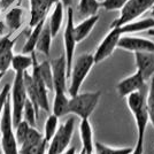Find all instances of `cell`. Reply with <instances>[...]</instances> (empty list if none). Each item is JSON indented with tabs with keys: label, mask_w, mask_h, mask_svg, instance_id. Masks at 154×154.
Instances as JSON below:
<instances>
[{
	"label": "cell",
	"mask_w": 154,
	"mask_h": 154,
	"mask_svg": "<svg viewBox=\"0 0 154 154\" xmlns=\"http://www.w3.org/2000/svg\"><path fill=\"white\" fill-rule=\"evenodd\" d=\"M134 54L137 70L147 82L154 76V52H137Z\"/></svg>",
	"instance_id": "16"
},
{
	"label": "cell",
	"mask_w": 154,
	"mask_h": 154,
	"mask_svg": "<svg viewBox=\"0 0 154 154\" xmlns=\"http://www.w3.org/2000/svg\"><path fill=\"white\" fill-rule=\"evenodd\" d=\"M153 5L154 0H128L120 11V16L112 22L110 28L121 26L130 21L139 19L148 9H151Z\"/></svg>",
	"instance_id": "7"
},
{
	"label": "cell",
	"mask_w": 154,
	"mask_h": 154,
	"mask_svg": "<svg viewBox=\"0 0 154 154\" xmlns=\"http://www.w3.org/2000/svg\"><path fill=\"white\" fill-rule=\"evenodd\" d=\"M0 136L2 154H19V145L14 135V125L12 119V106L9 98L6 101L0 117Z\"/></svg>",
	"instance_id": "3"
},
{
	"label": "cell",
	"mask_w": 154,
	"mask_h": 154,
	"mask_svg": "<svg viewBox=\"0 0 154 154\" xmlns=\"http://www.w3.org/2000/svg\"><path fill=\"white\" fill-rule=\"evenodd\" d=\"M30 128H31V125L26 122V121H24L23 119L20 121V123L14 127V135H15V139H16V143H17L19 146L26 138Z\"/></svg>",
	"instance_id": "33"
},
{
	"label": "cell",
	"mask_w": 154,
	"mask_h": 154,
	"mask_svg": "<svg viewBox=\"0 0 154 154\" xmlns=\"http://www.w3.org/2000/svg\"><path fill=\"white\" fill-rule=\"evenodd\" d=\"M14 32H9L8 35H2L0 37V72H6L12 63V59L14 55V45L16 39L12 38Z\"/></svg>",
	"instance_id": "14"
},
{
	"label": "cell",
	"mask_w": 154,
	"mask_h": 154,
	"mask_svg": "<svg viewBox=\"0 0 154 154\" xmlns=\"http://www.w3.org/2000/svg\"><path fill=\"white\" fill-rule=\"evenodd\" d=\"M146 84V81L138 70H136L132 75L121 79L116 85V92L121 98H125L130 93L140 91Z\"/></svg>",
	"instance_id": "13"
},
{
	"label": "cell",
	"mask_w": 154,
	"mask_h": 154,
	"mask_svg": "<svg viewBox=\"0 0 154 154\" xmlns=\"http://www.w3.org/2000/svg\"><path fill=\"white\" fill-rule=\"evenodd\" d=\"M151 16L154 19V5L152 7H151Z\"/></svg>",
	"instance_id": "43"
},
{
	"label": "cell",
	"mask_w": 154,
	"mask_h": 154,
	"mask_svg": "<svg viewBox=\"0 0 154 154\" xmlns=\"http://www.w3.org/2000/svg\"><path fill=\"white\" fill-rule=\"evenodd\" d=\"M58 128H59V117L57 115H54V114H50L45 121L44 134H43L44 140L46 143H48L53 138V136L55 135Z\"/></svg>",
	"instance_id": "30"
},
{
	"label": "cell",
	"mask_w": 154,
	"mask_h": 154,
	"mask_svg": "<svg viewBox=\"0 0 154 154\" xmlns=\"http://www.w3.org/2000/svg\"><path fill=\"white\" fill-rule=\"evenodd\" d=\"M93 66H94V60H93V54L91 53H83L76 59H74L68 78L70 79V83L68 86L69 97L75 96L81 91L84 81L89 76Z\"/></svg>",
	"instance_id": "1"
},
{
	"label": "cell",
	"mask_w": 154,
	"mask_h": 154,
	"mask_svg": "<svg viewBox=\"0 0 154 154\" xmlns=\"http://www.w3.org/2000/svg\"><path fill=\"white\" fill-rule=\"evenodd\" d=\"M145 103H146L148 123H151L154 129V77L151 78V84L148 88L147 96L145 97Z\"/></svg>",
	"instance_id": "32"
},
{
	"label": "cell",
	"mask_w": 154,
	"mask_h": 154,
	"mask_svg": "<svg viewBox=\"0 0 154 154\" xmlns=\"http://www.w3.org/2000/svg\"><path fill=\"white\" fill-rule=\"evenodd\" d=\"M127 98V105L129 110L134 115L137 127V137L145 138V132L147 129L148 116L146 110V103H145V96L140 91H136L130 93Z\"/></svg>",
	"instance_id": "4"
},
{
	"label": "cell",
	"mask_w": 154,
	"mask_h": 154,
	"mask_svg": "<svg viewBox=\"0 0 154 154\" xmlns=\"http://www.w3.org/2000/svg\"><path fill=\"white\" fill-rule=\"evenodd\" d=\"M5 74H6V72H0V82H1V79H2V77L5 76Z\"/></svg>",
	"instance_id": "44"
},
{
	"label": "cell",
	"mask_w": 154,
	"mask_h": 154,
	"mask_svg": "<svg viewBox=\"0 0 154 154\" xmlns=\"http://www.w3.org/2000/svg\"><path fill=\"white\" fill-rule=\"evenodd\" d=\"M75 129L74 117L68 119L62 124H59V128L51 140L47 143L46 154H62L64 153L70 144Z\"/></svg>",
	"instance_id": "5"
},
{
	"label": "cell",
	"mask_w": 154,
	"mask_h": 154,
	"mask_svg": "<svg viewBox=\"0 0 154 154\" xmlns=\"http://www.w3.org/2000/svg\"><path fill=\"white\" fill-rule=\"evenodd\" d=\"M4 30H5V22L0 21V36L4 35Z\"/></svg>",
	"instance_id": "41"
},
{
	"label": "cell",
	"mask_w": 154,
	"mask_h": 154,
	"mask_svg": "<svg viewBox=\"0 0 154 154\" xmlns=\"http://www.w3.org/2000/svg\"><path fill=\"white\" fill-rule=\"evenodd\" d=\"M23 21V9L22 7H12L5 15V24H6L12 32H15L22 26Z\"/></svg>",
	"instance_id": "24"
},
{
	"label": "cell",
	"mask_w": 154,
	"mask_h": 154,
	"mask_svg": "<svg viewBox=\"0 0 154 154\" xmlns=\"http://www.w3.org/2000/svg\"><path fill=\"white\" fill-rule=\"evenodd\" d=\"M44 143L43 134H40L35 127H31L24 141L19 146V154H35Z\"/></svg>",
	"instance_id": "17"
},
{
	"label": "cell",
	"mask_w": 154,
	"mask_h": 154,
	"mask_svg": "<svg viewBox=\"0 0 154 154\" xmlns=\"http://www.w3.org/2000/svg\"><path fill=\"white\" fill-rule=\"evenodd\" d=\"M22 119L26 121L31 127H35L37 120H38V110L35 108L33 103L29 99H26V103H24L23 112H22Z\"/></svg>",
	"instance_id": "31"
},
{
	"label": "cell",
	"mask_w": 154,
	"mask_h": 154,
	"mask_svg": "<svg viewBox=\"0 0 154 154\" xmlns=\"http://www.w3.org/2000/svg\"><path fill=\"white\" fill-rule=\"evenodd\" d=\"M32 66V57L31 54H14L12 59L11 67L15 72H24L28 71Z\"/></svg>",
	"instance_id": "27"
},
{
	"label": "cell",
	"mask_w": 154,
	"mask_h": 154,
	"mask_svg": "<svg viewBox=\"0 0 154 154\" xmlns=\"http://www.w3.org/2000/svg\"><path fill=\"white\" fill-rule=\"evenodd\" d=\"M79 154H86V152H85V151H84L83 148H82V151H81V152H79Z\"/></svg>",
	"instance_id": "45"
},
{
	"label": "cell",
	"mask_w": 154,
	"mask_h": 154,
	"mask_svg": "<svg viewBox=\"0 0 154 154\" xmlns=\"http://www.w3.org/2000/svg\"><path fill=\"white\" fill-rule=\"evenodd\" d=\"M131 154H144V138L143 137H137V143L135 147L132 148Z\"/></svg>",
	"instance_id": "36"
},
{
	"label": "cell",
	"mask_w": 154,
	"mask_h": 154,
	"mask_svg": "<svg viewBox=\"0 0 154 154\" xmlns=\"http://www.w3.org/2000/svg\"><path fill=\"white\" fill-rule=\"evenodd\" d=\"M46 20H43L40 21L38 24H36L35 26L31 28V31L29 33L28 38H26L24 45L22 47V53L23 54H31L32 52H35L36 50V44H37V40H38V37L40 35V31L43 29V26L45 24Z\"/></svg>",
	"instance_id": "25"
},
{
	"label": "cell",
	"mask_w": 154,
	"mask_h": 154,
	"mask_svg": "<svg viewBox=\"0 0 154 154\" xmlns=\"http://www.w3.org/2000/svg\"><path fill=\"white\" fill-rule=\"evenodd\" d=\"M62 154H76V148L75 147H70V148H68L64 153Z\"/></svg>",
	"instance_id": "40"
},
{
	"label": "cell",
	"mask_w": 154,
	"mask_h": 154,
	"mask_svg": "<svg viewBox=\"0 0 154 154\" xmlns=\"http://www.w3.org/2000/svg\"><path fill=\"white\" fill-rule=\"evenodd\" d=\"M79 136L82 140V148L86 154H94V140H93V128L90 119H82L79 123Z\"/></svg>",
	"instance_id": "18"
},
{
	"label": "cell",
	"mask_w": 154,
	"mask_h": 154,
	"mask_svg": "<svg viewBox=\"0 0 154 154\" xmlns=\"http://www.w3.org/2000/svg\"><path fill=\"white\" fill-rule=\"evenodd\" d=\"M30 1V21L29 26L32 28L38 24L40 21L46 20L55 2L59 0H29Z\"/></svg>",
	"instance_id": "15"
},
{
	"label": "cell",
	"mask_w": 154,
	"mask_h": 154,
	"mask_svg": "<svg viewBox=\"0 0 154 154\" xmlns=\"http://www.w3.org/2000/svg\"><path fill=\"white\" fill-rule=\"evenodd\" d=\"M98 21H99V14H96L93 16L83 19V21H81L78 24L74 26V33H75L77 44L89 37V35L96 26Z\"/></svg>",
	"instance_id": "19"
},
{
	"label": "cell",
	"mask_w": 154,
	"mask_h": 154,
	"mask_svg": "<svg viewBox=\"0 0 154 154\" xmlns=\"http://www.w3.org/2000/svg\"><path fill=\"white\" fill-rule=\"evenodd\" d=\"M26 99L28 97L23 82V72H15L13 84L11 85V106L14 127L17 125L22 120V112Z\"/></svg>",
	"instance_id": "6"
},
{
	"label": "cell",
	"mask_w": 154,
	"mask_h": 154,
	"mask_svg": "<svg viewBox=\"0 0 154 154\" xmlns=\"http://www.w3.org/2000/svg\"><path fill=\"white\" fill-rule=\"evenodd\" d=\"M17 0H0V12L6 11L7 8L12 6L13 4H15Z\"/></svg>",
	"instance_id": "37"
},
{
	"label": "cell",
	"mask_w": 154,
	"mask_h": 154,
	"mask_svg": "<svg viewBox=\"0 0 154 154\" xmlns=\"http://www.w3.org/2000/svg\"><path fill=\"white\" fill-rule=\"evenodd\" d=\"M122 36V32L120 30L119 26H114L110 28L108 33L103 38L100 42V44L98 45L96 52L93 53V60H94V64H98L100 62L105 61L106 59H108L113 53L117 48V44L119 40Z\"/></svg>",
	"instance_id": "9"
},
{
	"label": "cell",
	"mask_w": 154,
	"mask_h": 154,
	"mask_svg": "<svg viewBox=\"0 0 154 154\" xmlns=\"http://www.w3.org/2000/svg\"><path fill=\"white\" fill-rule=\"evenodd\" d=\"M68 103H69V97H68L67 92H54V100H53V105H52V114L57 115L59 119L69 114Z\"/></svg>",
	"instance_id": "22"
},
{
	"label": "cell",
	"mask_w": 154,
	"mask_h": 154,
	"mask_svg": "<svg viewBox=\"0 0 154 154\" xmlns=\"http://www.w3.org/2000/svg\"><path fill=\"white\" fill-rule=\"evenodd\" d=\"M131 152H132V147H113L99 141L94 143L96 154H131Z\"/></svg>",
	"instance_id": "29"
},
{
	"label": "cell",
	"mask_w": 154,
	"mask_h": 154,
	"mask_svg": "<svg viewBox=\"0 0 154 154\" xmlns=\"http://www.w3.org/2000/svg\"><path fill=\"white\" fill-rule=\"evenodd\" d=\"M122 35H130V33H136V32L147 31L149 29L154 28V19L146 17V19H137L134 21H130L128 23L119 26Z\"/></svg>",
	"instance_id": "20"
},
{
	"label": "cell",
	"mask_w": 154,
	"mask_h": 154,
	"mask_svg": "<svg viewBox=\"0 0 154 154\" xmlns=\"http://www.w3.org/2000/svg\"><path fill=\"white\" fill-rule=\"evenodd\" d=\"M53 75V91L54 92H67L68 93V76H67V63L64 54L50 61Z\"/></svg>",
	"instance_id": "12"
},
{
	"label": "cell",
	"mask_w": 154,
	"mask_h": 154,
	"mask_svg": "<svg viewBox=\"0 0 154 154\" xmlns=\"http://www.w3.org/2000/svg\"><path fill=\"white\" fill-rule=\"evenodd\" d=\"M38 71L43 82L47 88V90L53 91V75H52L51 62L48 60H44L42 62H38Z\"/></svg>",
	"instance_id": "28"
},
{
	"label": "cell",
	"mask_w": 154,
	"mask_h": 154,
	"mask_svg": "<svg viewBox=\"0 0 154 154\" xmlns=\"http://www.w3.org/2000/svg\"><path fill=\"white\" fill-rule=\"evenodd\" d=\"M32 57V66H31V77L35 83L36 88V93H37V103H38L39 109H43L47 113H50L51 107H50V101H48V90L44 84L42 77L39 75L38 71V60L36 55V51L31 53Z\"/></svg>",
	"instance_id": "10"
},
{
	"label": "cell",
	"mask_w": 154,
	"mask_h": 154,
	"mask_svg": "<svg viewBox=\"0 0 154 154\" xmlns=\"http://www.w3.org/2000/svg\"><path fill=\"white\" fill-rule=\"evenodd\" d=\"M63 16H64V7L63 5L60 2V1H57L55 5L52 8V13L51 16H50V20H48V26H50V30H51V33L53 36V38L59 33V31L61 30V26H62V23H63Z\"/></svg>",
	"instance_id": "21"
},
{
	"label": "cell",
	"mask_w": 154,
	"mask_h": 154,
	"mask_svg": "<svg viewBox=\"0 0 154 154\" xmlns=\"http://www.w3.org/2000/svg\"><path fill=\"white\" fill-rule=\"evenodd\" d=\"M128 0H101L100 7L107 12H114V11H121L122 7L127 4Z\"/></svg>",
	"instance_id": "34"
},
{
	"label": "cell",
	"mask_w": 154,
	"mask_h": 154,
	"mask_svg": "<svg viewBox=\"0 0 154 154\" xmlns=\"http://www.w3.org/2000/svg\"><path fill=\"white\" fill-rule=\"evenodd\" d=\"M46 149H47V143L45 141V143L37 149V152L35 154H46Z\"/></svg>",
	"instance_id": "38"
},
{
	"label": "cell",
	"mask_w": 154,
	"mask_h": 154,
	"mask_svg": "<svg viewBox=\"0 0 154 154\" xmlns=\"http://www.w3.org/2000/svg\"><path fill=\"white\" fill-rule=\"evenodd\" d=\"M0 154H2V151H0Z\"/></svg>",
	"instance_id": "46"
},
{
	"label": "cell",
	"mask_w": 154,
	"mask_h": 154,
	"mask_svg": "<svg viewBox=\"0 0 154 154\" xmlns=\"http://www.w3.org/2000/svg\"><path fill=\"white\" fill-rule=\"evenodd\" d=\"M117 47L124 51L132 52H154V42L151 39L143 38L139 36L130 35H122L119 40Z\"/></svg>",
	"instance_id": "11"
},
{
	"label": "cell",
	"mask_w": 154,
	"mask_h": 154,
	"mask_svg": "<svg viewBox=\"0 0 154 154\" xmlns=\"http://www.w3.org/2000/svg\"><path fill=\"white\" fill-rule=\"evenodd\" d=\"M9 92H11V85L9 84H5L4 88L0 90V117L2 114L4 106H5V103L9 98Z\"/></svg>",
	"instance_id": "35"
},
{
	"label": "cell",
	"mask_w": 154,
	"mask_h": 154,
	"mask_svg": "<svg viewBox=\"0 0 154 154\" xmlns=\"http://www.w3.org/2000/svg\"><path fill=\"white\" fill-rule=\"evenodd\" d=\"M74 9L71 7H68L67 12V22L64 26L63 31V46H64V58H66V63H67V76L69 78L70 74L71 64L74 61V55H75V50H76L77 42L74 33Z\"/></svg>",
	"instance_id": "8"
},
{
	"label": "cell",
	"mask_w": 154,
	"mask_h": 154,
	"mask_svg": "<svg viewBox=\"0 0 154 154\" xmlns=\"http://www.w3.org/2000/svg\"><path fill=\"white\" fill-rule=\"evenodd\" d=\"M52 39H53V36H52L51 30H50V26L45 22V24L43 26V29L40 31V35H39L38 37L35 51L39 52V53H43L44 55L48 57L50 53H51Z\"/></svg>",
	"instance_id": "23"
},
{
	"label": "cell",
	"mask_w": 154,
	"mask_h": 154,
	"mask_svg": "<svg viewBox=\"0 0 154 154\" xmlns=\"http://www.w3.org/2000/svg\"><path fill=\"white\" fill-rule=\"evenodd\" d=\"M101 98V91L91 92H78L77 94L69 97L68 110L69 114L78 116L82 119H90L91 114L94 112Z\"/></svg>",
	"instance_id": "2"
},
{
	"label": "cell",
	"mask_w": 154,
	"mask_h": 154,
	"mask_svg": "<svg viewBox=\"0 0 154 154\" xmlns=\"http://www.w3.org/2000/svg\"><path fill=\"white\" fill-rule=\"evenodd\" d=\"M147 35H148V36H152V37H154V28H153V29H149V30H147Z\"/></svg>",
	"instance_id": "42"
},
{
	"label": "cell",
	"mask_w": 154,
	"mask_h": 154,
	"mask_svg": "<svg viewBox=\"0 0 154 154\" xmlns=\"http://www.w3.org/2000/svg\"><path fill=\"white\" fill-rule=\"evenodd\" d=\"M100 8L99 0H79L78 2V16L81 19H86L98 14Z\"/></svg>",
	"instance_id": "26"
},
{
	"label": "cell",
	"mask_w": 154,
	"mask_h": 154,
	"mask_svg": "<svg viewBox=\"0 0 154 154\" xmlns=\"http://www.w3.org/2000/svg\"><path fill=\"white\" fill-rule=\"evenodd\" d=\"M62 5H63V7L66 8H68V7H71V4H72V0H59Z\"/></svg>",
	"instance_id": "39"
}]
</instances>
